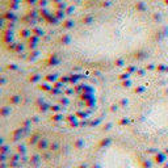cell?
<instances>
[{
	"mask_svg": "<svg viewBox=\"0 0 168 168\" xmlns=\"http://www.w3.org/2000/svg\"><path fill=\"white\" fill-rule=\"evenodd\" d=\"M152 28L149 20L130 9L106 14L79 28L68 41L74 57L90 63L125 58L149 43Z\"/></svg>",
	"mask_w": 168,
	"mask_h": 168,
	"instance_id": "cell-1",
	"label": "cell"
},
{
	"mask_svg": "<svg viewBox=\"0 0 168 168\" xmlns=\"http://www.w3.org/2000/svg\"><path fill=\"white\" fill-rule=\"evenodd\" d=\"M138 127L152 137L168 134V92L147 101L138 112Z\"/></svg>",
	"mask_w": 168,
	"mask_h": 168,
	"instance_id": "cell-2",
	"label": "cell"
},
{
	"mask_svg": "<svg viewBox=\"0 0 168 168\" xmlns=\"http://www.w3.org/2000/svg\"><path fill=\"white\" fill-rule=\"evenodd\" d=\"M95 168H143V166L134 150L122 143L110 142L97 151Z\"/></svg>",
	"mask_w": 168,
	"mask_h": 168,
	"instance_id": "cell-3",
	"label": "cell"
},
{
	"mask_svg": "<svg viewBox=\"0 0 168 168\" xmlns=\"http://www.w3.org/2000/svg\"><path fill=\"white\" fill-rule=\"evenodd\" d=\"M84 2H87V0H84Z\"/></svg>",
	"mask_w": 168,
	"mask_h": 168,
	"instance_id": "cell-4",
	"label": "cell"
}]
</instances>
